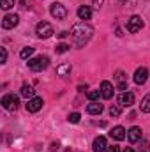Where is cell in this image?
I'll list each match as a JSON object with an SVG mask.
<instances>
[{
  "label": "cell",
  "mask_w": 150,
  "mask_h": 152,
  "mask_svg": "<svg viewBox=\"0 0 150 152\" xmlns=\"http://www.w3.org/2000/svg\"><path fill=\"white\" fill-rule=\"evenodd\" d=\"M92 34H94V28L88 25V23H85V21H81V23H76L74 27L71 28V37H73V44H74L76 48H83L90 37H92Z\"/></svg>",
  "instance_id": "obj_1"
},
{
  "label": "cell",
  "mask_w": 150,
  "mask_h": 152,
  "mask_svg": "<svg viewBox=\"0 0 150 152\" xmlns=\"http://www.w3.org/2000/svg\"><path fill=\"white\" fill-rule=\"evenodd\" d=\"M48 64H50V58L46 55H39V57H34V58H28V62H27L28 69L34 71V73H39V71L46 69Z\"/></svg>",
  "instance_id": "obj_2"
},
{
  "label": "cell",
  "mask_w": 150,
  "mask_h": 152,
  "mask_svg": "<svg viewBox=\"0 0 150 152\" xmlns=\"http://www.w3.org/2000/svg\"><path fill=\"white\" fill-rule=\"evenodd\" d=\"M36 34H37L39 39H48V37H51L55 32H53L51 23H48V21H39L37 27H36Z\"/></svg>",
  "instance_id": "obj_3"
},
{
  "label": "cell",
  "mask_w": 150,
  "mask_h": 152,
  "mask_svg": "<svg viewBox=\"0 0 150 152\" xmlns=\"http://www.w3.org/2000/svg\"><path fill=\"white\" fill-rule=\"evenodd\" d=\"M50 12H51V16H53L55 20H64V18L67 16V9H66V5H62V4H58V2L51 4Z\"/></svg>",
  "instance_id": "obj_4"
},
{
  "label": "cell",
  "mask_w": 150,
  "mask_h": 152,
  "mask_svg": "<svg viewBox=\"0 0 150 152\" xmlns=\"http://www.w3.org/2000/svg\"><path fill=\"white\" fill-rule=\"evenodd\" d=\"M143 28V20L140 18V16H131V20L127 21V30L131 32V34H136V32H140Z\"/></svg>",
  "instance_id": "obj_5"
},
{
  "label": "cell",
  "mask_w": 150,
  "mask_h": 152,
  "mask_svg": "<svg viewBox=\"0 0 150 152\" xmlns=\"http://www.w3.org/2000/svg\"><path fill=\"white\" fill-rule=\"evenodd\" d=\"M18 104H20V99L16 96H12V94H7V96L2 97V106L5 110H16Z\"/></svg>",
  "instance_id": "obj_6"
},
{
  "label": "cell",
  "mask_w": 150,
  "mask_h": 152,
  "mask_svg": "<svg viewBox=\"0 0 150 152\" xmlns=\"http://www.w3.org/2000/svg\"><path fill=\"white\" fill-rule=\"evenodd\" d=\"M18 23H20V18H18V14H5V16H4V20H2V27H4L5 30H11V28H14Z\"/></svg>",
  "instance_id": "obj_7"
},
{
  "label": "cell",
  "mask_w": 150,
  "mask_h": 152,
  "mask_svg": "<svg viewBox=\"0 0 150 152\" xmlns=\"http://www.w3.org/2000/svg\"><path fill=\"white\" fill-rule=\"evenodd\" d=\"M42 104H44L42 97H32V99H28V103H27V112L36 113V112H39V110L42 108Z\"/></svg>",
  "instance_id": "obj_8"
},
{
  "label": "cell",
  "mask_w": 150,
  "mask_h": 152,
  "mask_svg": "<svg viewBox=\"0 0 150 152\" xmlns=\"http://www.w3.org/2000/svg\"><path fill=\"white\" fill-rule=\"evenodd\" d=\"M99 90H101V97H103V99H111L113 92H115V90H113V85L108 80H104V81L101 83V88H99Z\"/></svg>",
  "instance_id": "obj_9"
},
{
  "label": "cell",
  "mask_w": 150,
  "mask_h": 152,
  "mask_svg": "<svg viewBox=\"0 0 150 152\" xmlns=\"http://www.w3.org/2000/svg\"><path fill=\"white\" fill-rule=\"evenodd\" d=\"M118 103H120V106H127V108L133 106L134 104V94L129 92V90L127 92H122V96L118 97Z\"/></svg>",
  "instance_id": "obj_10"
},
{
  "label": "cell",
  "mask_w": 150,
  "mask_h": 152,
  "mask_svg": "<svg viewBox=\"0 0 150 152\" xmlns=\"http://www.w3.org/2000/svg\"><path fill=\"white\" fill-rule=\"evenodd\" d=\"M106 149H108L106 138H104V136H97V138L94 140V143H92V151L94 152H104Z\"/></svg>",
  "instance_id": "obj_11"
},
{
  "label": "cell",
  "mask_w": 150,
  "mask_h": 152,
  "mask_svg": "<svg viewBox=\"0 0 150 152\" xmlns=\"http://www.w3.org/2000/svg\"><path fill=\"white\" fill-rule=\"evenodd\" d=\"M147 80H149V69L147 67H138L136 73H134V81L138 85H143Z\"/></svg>",
  "instance_id": "obj_12"
},
{
  "label": "cell",
  "mask_w": 150,
  "mask_h": 152,
  "mask_svg": "<svg viewBox=\"0 0 150 152\" xmlns=\"http://www.w3.org/2000/svg\"><path fill=\"white\" fill-rule=\"evenodd\" d=\"M127 140H129L131 143H138V142L141 140V129H140L138 126L131 127V129L127 131Z\"/></svg>",
  "instance_id": "obj_13"
},
{
  "label": "cell",
  "mask_w": 150,
  "mask_h": 152,
  "mask_svg": "<svg viewBox=\"0 0 150 152\" xmlns=\"http://www.w3.org/2000/svg\"><path fill=\"white\" fill-rule=\"evenodd\" d=\"M115 80H117V87H118V90L127 92V76L124 75V71H117Z\"/></svg>",
  "instance_id": "obj_14"
},
{
  "label": "cell",
  "mask_w": 150,
  "mask_h": 152,
  "mask_svg": "<svg viewBox=\"0 0 150 152\" xmlns=\"http://www.w3.org/2000/svg\"><path fill=\"white\" fill-rule=\"evenodd\" d=\"M110 136H111L113 140H117V142H122V140H125V129L122 127V126H117V127H113L111 131H110Z\"/></svg>",
  "instance_id": "obj_15"
},
{
  "label": "cell",
  "mask_w": 150,
  "mask_h": 152,
  "mask_svg": "<svg viewBox=\"0 0 150 152\" xmlns=\"http://www.w3.org/2000/svg\"><path fill=\"white\" fill-rule=\"evenodd\" d=\"M87 112L90 115H101L103 113V104L97 101H90V104L87 106Z\"/></svg>",
  "instance_id": "obj_16"
},
{
  "label": "cell",
  "mask_w": 150,
  "mask_h": 152,
  "mask_svg": "<svg viewBox=\"0 0 150 152\" xmlns=\"http://www.w3.org/2000/svg\"><path fill=\"white\" fill-rule=\"evenodd\" d=\"M90 16H92V9H90L88 5H81V7L78 9V18H79V20L87 21V20H90Z\"/></svg>",
  "instance_id": "obj_17"
},
{
  "label": "cell",
  "mask_w": 150,
  "mask_h": 152,
  "mask_svg": "<svg viewBox=\"0 0 150 152\" xmlns=\"http://www.w3.org/2000/svg\"><path fill=\"white\" fill-rule=\"evenodd\" d=\"M21 96L27 97V99H32V97H36V90L30 85H23L21 87Z\"/></svg>",
  "instance_id": "obj_18"
},
{
  "label": "cell",
  "mask_w": 150,
  "mask_h": 152,
  "mask_svg": "<svg viewBox=\"0 0 150 152\" xmlns=\"http://www.w3.org/2000/svg\"><path fill=\"white\" fill-rule=\"evenodd\" d=\"M140 110L143 113H150V94H147L143 99H141V104H140Z\"/></svg>",
  "instance_id": "obj_19"
},
{
  "label": "cell",
  "mask_w": 150,
  "mask_h": 152,
  "mask_svg": "<svg viewBox=\"0 0 150 152\" xmlns=\"http://www.w3.org/2000/svg\"><path fill=\"white\" fill-rule=\"evenodd\" d=\"M71 73V64H60L57 67V75L58 76H67Z\"/></svg>",
  "instance_id": "obj_20"
},
{
  "label": "cell",
  "mask_w": 150,
  "mask_h": 152,
  "mask_svg": "<svg viewBox=\"0 0 150 152\" xmlns=\"http://www.w3.org/2000/svg\"><path fill=\"white\" fill-rule=\"evenodd\" d=\"M34 55V48H30V46H27V48H23L21 51H20V57L23 58V60H27V58H30Z\"/></svg>",
  "instance_id": "obj_21"
},
{
  "label": "cell",
  "mask_w": 150,
  "mask_h": 152,
  "mask_svg": "<svg viewBox=\"0 0 150 152\" xmlns=\"http://www.w3.org/2000/svg\"><path fill=\"white\" fill-rule=\"evenodd\" d=\"M69 48H71L69 44L60 42V44H57V48H55V50H57V53H67V51H69Z\"/></svg>",
  "instance_id": "obj_22"
},
{
  "label": "cell",
  "mask_w": 150,
  "mask_h": 152,
  "mask_svg": "<svg viewBox=\"0 0 150 152\" xmlns=\"http://www.w3.org/2000/svg\"><path fill=\"white\" fill-rule=\"evenodd\" d=\"M99 96H101V90H90V92L87 94V97H88L90 101H97Z\"/></svg>",
  "instance_id": "obj_23"
},
{
  "label": "cell",
  "mask_w": 150,
  "mask_h": 152,
  "mask_svg": "<svg viewBox=\"0 0 150 152\" xmlns=\"http://www.w3.org/2000/svg\"><path fill=\"white\" fill-rule=\"evenodd\" d=\"M12 5H14V0H0V7H2V9H5V11H7V9H11Z\"/></svg>",
  "instance_id": "obj_24"
},
{
  "label": "cell",
  "mask_w": 150,
  "mask_h": 152,
  "mask_svg": "<svg viewBox=\"0 0 150 152\" xmlns=\"http://www.w3.org/2000/svg\"><path fill=\"white\" fill-rule=\"evenodd\" d=\"M79 118H81V115L78 113V112H74V113L69 115V118H67V120H69L71 124H78V122H79Z\"/></svg>",
  "instance_id": "obj_25"
},
{
  "label": "cell",
  "mask_w": 150,
  "mask_h": 152,
  "mask_svg": "<svg viewBox=\"0 0 150 152\" xmlns=\"http://www.w3.org/2000/svg\"><path fill=\"white\" fill-rule=\"evenodd\" d=\"M110 115H111V117H118V115H120V106L111 104V108H110Z\"/></svg>",
  "instance_id": "obj_26"
},
{
  "label": "cell",
  "mask_w": 150,
  "mask_h": 152,
  "mask_svg": "<svg viewBox=\"0 0 150 152\" xmlns=\"http://www.w3.org/2000/svg\"><path fill=\"white\" fill-rule=\"evenodd\" d=\"M106 152H120V147L118 145H108Z\"/></svg>",
  "instance_id": "obj_27"
},
{
  "label": "cell",
  "mask_w": 150,
  "mask_h": 152,
  "mask_svg": "<svg viewBox=\"0 0 150 152\" xmlns=\"http://www.w3.org/2000/svg\"><path fill=\"white\" fill-rule=\"evenodd\" d=\"M5 62H7V50L2 48V64H5Z\"/></svg>",
  "instance_id": "obj_28"
},
{
  "label": "cell",
  "mask_w": 150,
  "mask_h": 152,
  "mask_svg": "<svg viewBox=\"0 0 150 152\" xmlns=\"http://www.w3.org/2000/svg\"><path fill=\"white\" fill-rule=\"evenodd\" d=\"M57 36H58L60 39H64V37H67V36H69V32H66V30H62V32H60V34H57Z\"/></svg>",
  "instance_id": "obj_29"
},
{
  "label": "cell",
  "mask_w": 150,
  "mask_h": 152,
  "mask_svg": "<svg viewBox=\"0 0 150 152\" xmlns=\"http://www.w3.org/2000/svg\"><path fill=\"white\" fill-rule=\"evenodd\" d=\"M103 2H104V0H94V5H95V7H101Z\"/></svg>",
  "instance_id": "obj_30"
},
{
  "label": "cell",
  "mask_w": 150,
  "mask_h": 152,
  "mask_svg": "<svg viewBox=\"0 0 150 152\" xmlns=\"http://www.w3.org/2000/svg\"><path fill=\"white\" fill-rule=\"evenodd\" d=\"M124 152H134V151H133L131 147H127V149H125V151H124Z\"/></svg>",
  "instance_id": "obj_31"
}]
</instances>
